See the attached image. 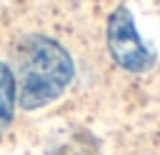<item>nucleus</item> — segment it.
Wrapping results in <instances>:
<instances>
[{
    "mask_svg": "<svg viewBox=\"0 0 160 155\" xmlns=\"http://www.w3.org/2000/svg\"><path fill=\"white\" fill-rule=\"evenodd\" d=\"M108 50H110L112 60L122 70H130V72H142V70L152 68V62H155L152 48H148L142 42V38L138 35L132 15L125 5H120L108 20Z\"/></svg>",
    "mask_w": 160,
    "mask_h": 155,
    "instance_id": "nucleus-2",
    "label": "nucleus"
},
{
    "mask_svg": "<svg viewBox=\"0 0 160 155\" xmlns=\"http://www.w3.org/2000/svg\"><path fill=\"white\" fill-rule=\"evenodd\" d=\"M72 80V60L62 45L50 38L30 35L18 50V102L38 110L58 100Z\"/></svg>",
    "mask_w": 160,
    "mask_h": 155,
    "instance_id": "nucleus-1",
    "label": "nucleus"
},
{
    "mask_svg": "<svg viewBox=\"0 0 160 155\" xmlns=\"http://www.w3.org/2000/svg\"><path fill=\"white\" fill-rule=\"evenodd\" d=\"M15 100H18V85L12 70L0 62V135L10 128L15 115Z\"/></svg>",
    "mask_w": 160,
    "mask_h": 155,
    "instance_id": "nucleus-3",
    "label": "nucleus"
}]
</instances>
